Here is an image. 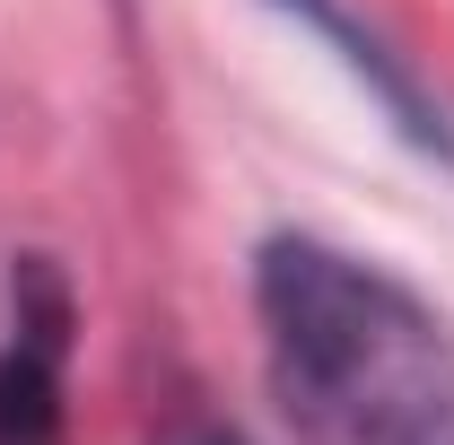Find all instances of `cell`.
Here are the masks:
<instances>
[{"instance_id": "1", "label": "cell", "mask_w": 454, "mask_h": 445, "mask_svg": "<svg viewBox=\"0 0 454 445\" xmlns=\"http://www.w3.org/2000/svg\"><path fill=\"white\" fill-rule=\"evenodd\" d=\"M262 332L306 445H454V332L385 271L280 236L262 254Z\"/></svg>"}, {"instance_id": "2", "label": "cell", "mask_w": 454, "mask_h": 445, "mask_svg": "<svg viewBox=\"0 0 454 445\" xmlns=\"http://www.w3.org/2000/svg\"><path fill=\"white\" fill-rule=\"evenodd\" d=\"M175 445H236V437H219V428H192V437H175Z\"/></svg>"}, {"instance_id": "3", "label": "cell", "mask_w": 454, "mask_h": 445, "mask_svg": "<svg viewBox=\"0 0 454 445\" xmlns=\"http://www.w3.org/2000/svg\"><path fill=\"white\" fill-rule=\"evenodd\" d=\"M0 445H44V437H0Z\"/></svg>"}]
</instances>
